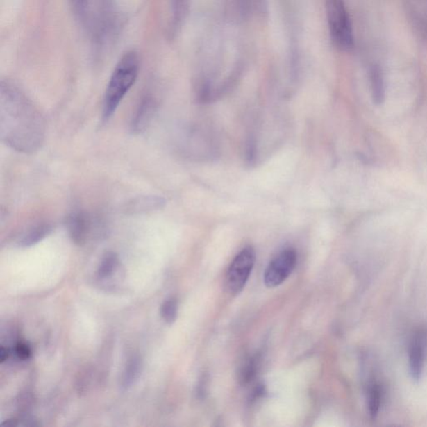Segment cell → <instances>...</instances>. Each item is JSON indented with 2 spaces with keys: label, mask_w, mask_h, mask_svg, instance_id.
Here are the masks:
<instances>
[{
  "label": "cell",
  "mask_w": 427,
  "mask_h": 427,
  "mask_svg": "<svg viewBox=\"0 0 427 427\" xmlns=\"http://www.w3.org/2000/svg\"><path fill=\"white\" fill-rule=\"evenodd\" d=\"M45 126L37 108L22 91L9 83L0 90V137L8 146L34 153L42 146Z\"/></svg>",
  "instance_id": "6da1fadb"
},
{
  "label": "cell",
  "mask_w": 427,
  "mask_h": 427,
  "mask_svg": "<svg viewBox=\"0 0 427 427\" xmlns=\"http://www.w3.org/2000/svg\"><path fill=\"white\" fill-rule=\"evenodd\" d=\"M140 72V58L135 51H128L116 65L108 83L103 99V120L107 122L115 114L120 102L134 85Z\"/></svg>",
  "instance_id": "7a4b0ae2"
},
{
  "label": "cell",
  "mask_w": 427,
  "mask_h": 427,
  "mask_svg": "<svg viewBox=\"0 0 427 427\" xmlns=\"http://www.w3.org/2000/svg\"><path fill=\"white\" fill-rule=\"evenodd\" d=\"M331 40L344 51L353 48V31L344 0H325Z\"/></svg>",
  "instance_id": "3957f363"
},
{
  "label": "cell",
  "mask_w": 427,
  "mask_h": 427,
  "mask_svg": "<svg viewBox=\"0 0 427 427\" xmlns=\"http://www.w3.org/2000/svg\"><path fill=\"white\" fill-rule=\"evenodd\" d=\"M256 262L254 249L248 246L243 249L232 261L226 276L228 290L233 295L242 292Z\"/></svg>",
  "instance_id": "277c9868"
},
{
  "label": "cell",
  "mask_w": 427,
  "mask_h": 427,
  "mask_svg": "<svg viewBox=\"0 0 427 427\" xmlns=\"http://www.w3.org/2000/svg\"><path fill=\"white\" fill-rule=\"evenodd\" d=\"M296 263L297 254L295 250L289 248L280 252L265 269V285L269 288H274L283 283L295 269Z\"/></svg>",
  "instance_id": "5b68a950"
},
{
  "label": "cell",
  "mask_w": 427,
  "mask_h": 427,
  "mask_svg": "<svg viewBox=\"0 0 427 427\" xmlns=\"http://www.w3.org/2000/svg\"><path fill=\"white\" fill-rule=\"evenodd\" d=\"M157 109L156 102L151 97H146L136 108L131 123V131L133 135L140 134L146 131L154 117Z\"/></svg>",
  "instance_id": "8992f818"
},
{
  "label": "cell",
  "mask_w": 427,
  "mask_h": 427,
  "mask_svg": "<svg viewBox=\"0 0 427 427\" xmlns=\"http://www.w3.org/2000/svg\"><path fill=\"white\" fill-rule=\"evenodd\" d=\"M425 365V337L424 334H415L410 346L409 368L410 376L414 380L421 378Z\"/></svg>",
  "instance_id": "52a82bcc"
},
{
  "label": "cell",
  "mask_w": 427,
  "mask_h": 427,
  "mask_svg": "<svg viewBox=\"0 0 427 427\" xmlns=\"http://www.w3.org/2000/svg\"><path fill=\"white\" fill-rule=\"evenodd\" d=\"M67 227L70 238L74 244L82 246L86 242L91 230V219L83 211H76L69 215Z\"/></svg>",
  "instance_id": "ba28073f"
},
{
  "label": "cell",
  "mask_w": 427,
  "mask_h": 427,
  "mask_svg": "<svg viewBox=\"0 0 427 427\" xmlns=\"http://www.w3.org/2000/svg\"><path fill=\"white\" fill-rule=\"evenodd\" d=\"M164 205V199L160 196H140L128 202L124 210L128 214H142L161 209Z\"/></svg>",
  "instance_id": "9c48e42d"
},
{
  "label": "cell",
  "mask_w": 427,
  "mask_h": 427,
  "mask_svg": "<svg viewBox=\"0 0 427 427\" xmlns=\"http://www.w3.org/2000/svg\"><path fill=\"white\" fill-rule=\"evenodd\" d=\"M52 231L53 226L51 224H38L24 232L19 240V244L22 247H31L47 237Z\"/></svg>",
  "instance_id": "30bf717a"
},
{
  "label": "cell",
  "mask_w": 427,
  "mask_h": 427,
  "mask_svg": "<svg viewBox=\"0 0 427 427\" xmlns=\"http://www.w3.org/2000/svg\"><path fill=\"white\" fill-rule=\"evenodd\" d=\"M142 367V360H141L139 355H133L127 360L122 376V388L128 389L135 384L140 376Z\"/></svg>",
  "instance_id": "8fae6325"
},
{
  "label": "cell",
  "mask_w": 427,
  "mask_h": 427,
  "mask_svg": "<svg viewBox=\"0 0 427 427\" xmlns=\"http://www.w3.org/2000/svg\"><path fill=\"white\" fill-rule=\"evenodd\" d=\"M371 86L373 102L376 106L383 105L385 101V84L383 74L378 66L371 69Z\"/></svg>",
  "instance_id": "7c38bea8"
},
{
  "label": "cell",
  "mask_w": 427,
  "mask_h": 427,
  "mask_svg": "<svg viewBox=\"0 0 427 427\" xmlns=\"http://www.w3.org/2000/svg\"><path fill=\"white\" fill-rule=\"evenodd\" d=\"M119 260L117 254L115 252H108L103 257L101 264L97 269V276L99 279L103 280L109 278L117 269Z\"/></svg>",
  "instance_id": "4fadbf2b"
},
{
  "label": "cell",
  "mask_w": 427,
  "mask_h": 427,
  "mask_svg": "<svg viewBox=\"0 0 427 427\" xmlns=\"http://www.w3.org/2000/svg\"><path fill=\"white\" fill-rule=\"evenodd\" d=\"M178 310H179V304L175 297L169 298L164 302L160 308V315L162 317L163 320L168 323V324H172L175 322L178 316Z\"/></svg>",
  "instance_id": "5bb4252c"
},
{
  "label": "cell",
  "mask_w": 427,
  "mask_h": 427,
  "mask_svg": "<svg viewBox=\"0 0 427 427\" xmlns=\"http://www.w3.org/2000/svg\"><path fill=\"white\" fill-rule=\"evenodd\" d=\"M381 392L378 385L372 384L368 392V408L371 417L375 418L379 412Z\"/></svg>",
  "instance_id": "9a60e30c"
},
{
  "label": "cell",
  "mask_w": 427,
  "mask_h": 427,
  "mask_svg": "<svg viewBox=\"0 0 427 427\" xmlns=\"http://www.w3.org/2000/svg\"><path fill=\"white\" fill-rule=\"evenodd\" d=\"M265 0H239L240 9L246 15L264 12Z\"/></svg>",
  "instance_id": "2e32d148"
},
{
  "label": "cell",
  "mask_w": 427,
  "mask_h": 427,
  "mask_svg": "<svg viewBox=\"0 0 427 427\" xmlns=\"http://www.w3.org/2000/svg\"><path fill=\"white\" fill-rule=\"evenodd\" d=\"M256 359L255 358L249 360L246 365H244L242 374H240V376H242L240 380H242L243 383H247L252 380L253 377L256 375Z\"/></svg>",
  "instance_id": "e0dca14e"
},
{
  "label": "cell",
  "mask_w": 427,
  "mask_h": 427,
  "mask_svg": "<svg viewBox=\"0 0 427 427\" xmlns=\"http://www.w3.org/2000/svg\"><path fill=\"white\" fill-rule=\"evenodd\" d=\"M15 353L19 359L26 360L31 358L32 351L28 344L19 342L15 346Z\"/></svg>",
  "instance_id": "ac0fdd59"
},
{
  "label": "cell",
  "mask_w": 427,
  "mask_h": 427,
  "mask_svg": "<svg viewBox=\"0 0 427 427\" xmlns=\"http://www.w3.org/2000/svg\"><path fill=\"white\" fill-rule=\"evenodd\" d=\"M74 3V6H76V9L82 13L86 9V6H88L89 0H73Z\"/></svg>",
  "instance_id": "d6986e66"
},
{
  "label": "cell",
  "mask_w": 427,
  "mask_h": 427,
  "mask_svg": "<svg viewBox=\"0 0 427 427\" xmlns=\"http://www.w3.org/2000/svg\"><path fill=\"white\" fill-rule=\"evenodd\" d=\"M10 352L5 346L0 348V362L3 363L9 358Z\"/></svg>",
  "instance_id": "ffe728a7"
}]
</instances>
